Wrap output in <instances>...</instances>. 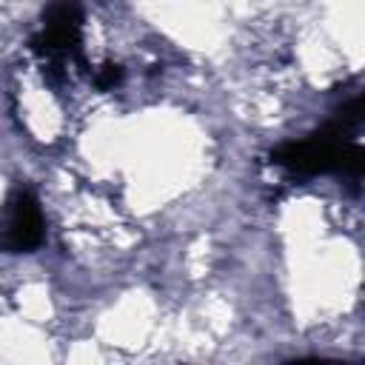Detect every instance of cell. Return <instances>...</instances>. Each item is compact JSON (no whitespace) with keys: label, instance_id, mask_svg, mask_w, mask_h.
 <instances>
[{"label":"cell","instance_id":"cell-2","mask_svg":"<svg viewBox=\"0 0 365 365\" xmlns=\"http://www.w3.org/2000/svg\"><path fill=\"white\" fill-rule=\"evenodd\" d=\"M46 240V220L31 188L17 185L0 211V251L29 254Z\"/></svg>","mask_w":365,"mask_h":365},{"label":"cell","instance_id":"cell-3","mask_svg":"<svg viewBox=\"0 0 365 365\" xmlns=\"http://www.w3.org/2000/svg\"><path fill=\"white\" fill-rule=\"evenodd\" d=\"M80 26L83 9L77 0H51L43 11V31L31 40V48L46 57H77Z\"/></svg>","mask_w":365,"mask_h":365},{"label":"cell","instance_id":"cell-1","mask_svg":"<svg viewBox=\"0 0 365 365\" xmlns=\"http://www.w3.org/2000/svg\"><path fill=\"white\" fill-rule=\"evenodd\" d=\"M345 131L331 123L328 128L299 140V143H285L279 145L271 157L277 165H285L291 171L302 174H319V171H342L351 177H359L365 168V154L359 145H342L339 137Z\"/></svg>","mask_w":365,"mask_h":365},{"label":"cell","instance_id":"cell-4","mask_svg":"<svg viewBox=\"0 0 365 365\" xmlns=\"http://www.w3.org/2000/svg\"><path fill=\"white\" fill-rule=\"evenodd\" d=\"M123 80V68L120 66H114V63H106L100 71H97V88H114L117 83Z\"/></svg>","mask_w":365,"mask_h":365}]
</instances>
